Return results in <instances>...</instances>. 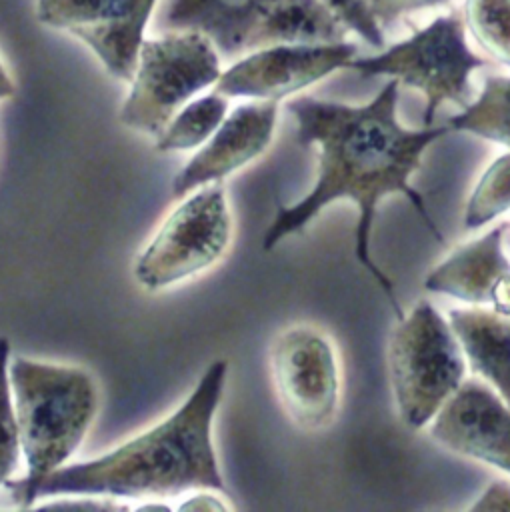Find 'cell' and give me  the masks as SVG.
<instances>
[{
	"mask_svg": "<svg viewBox=\"0 0 510 512\" xmlns=\"http://www.w3.org/2000/svg\"><path fill=\"white\" fill-rule=\"evenodd\" d=\"M400 82L390 78L366 104H342L312 96L292 98L288 110L296 120V142L316 144L318 178L312 190L290 206H278L262 234V250H272L286 236L304 230L328 204L350 200L358 210L354 228V256L388 298L392 312H404L396 300L394 284L370 256V234L376 206L382 198L402 194L432 236L442 242L422 194L410 184L424 150L448 134V126L404 128L398 122Z\"/></svg>",
	"mask_w": 510,
	"mask_h": 512,
	"instance_id": "1",
	"label": "cell"
},
{
	"mask_svg": "<svg viewBox=\"0 0 510 512\" xmlns=\"http://www.w3.org/2000/svg\"><path fill=\"white\" fill-rule=\"evenodd\" d=\"M228 374L214 360L184 404L166 420L94 460L62 466L38 498H168L190 490L226 492L212 444V420Z\"/></svg>",
	"mask_w": 510,
	"mask_h": 512,
	"instance_id": "2",
	"label": "cell"
},
{
	"mask_svg": "<svg viewBox=\"0 0 510 512\" xmlns=\"http://www.w3.org/2000/svg\"><path fill=\"white\" fill-rule=\"evenodd\" d=\"M8 378L26 474L6 486L12 500L26 508L38 500L42 482L82 444L98 410V392L86 370L24 356L8 364Z\"/></svg>",
	"mask_w": 510,
	"mask_h": 512,
	"instance_id": "3",
	"label": "cell"
},
{
	"mask_svg": "<svg viewBox=\"0 0 510 512\" xmlns=\"http://www.w3.org/2000/svg\"><path fill=\"white\" fill-rule=\"evenodd\" d=\"M388 368L398 414L412 430L426 426L464 382L462 348L428 300L398 318L388 342Z\"/></svg>",
	"mask_w": 510,
	"mask_h": 512,
	"instance_id": "4",
	"label": "cell"
},
{
	"mask_svg": "<svg viewBox=\"0 0 510 512\" xmlns=\"http://www.w3.org/2000/svg\"><path fill=\"white\" fill-rule=\"evenodd\" d=\"M484 64L466 40L462 14L450 12L374 56H356L348 68L360 76H388L418 90L426 98L424 126H430L440 106L464 108L470 102V76Z\"/></svg>",
	"mask_w": 510,
	"mask_h": 512,
	"instance_id": "5",
	"label": "cell"
},
{
	"mask_svg": "<svg viewBox=\"0 0 510 512\" xmlns=\"http://www.w3.org/2000/svg\"><path fill=\"white\" fill-rule=\"evenodd\" d=\"M220 72V52L202 32L172 30L144 38L120 122L158 136L188 100L216 84Z\"/></svg>",
	"mask_w": 510,
	"mask_h": 512,
	"instance_id": "6",
	"label": "cell"
},
{
	"mask_svg": "<svg viewBox=\"0 0 510 512\" xmlns=\"http://www.w3.org/2000/svg\"><path fill=\"white\" fill-rule=\"evenodd\" d=\"M190 194L158 228L138 256L134 276L140 286L160 290L212 266L226 252L232 218L220 182Z\"/></svg>",
	"mask_w": 510,
	"mask_h": 512,
	"instance_id": "7",
	"label": "cell"
},
{
	"mask_svg": "<svg viewBox=\"0 0 510 512\" xmlns=\"http://www.w3.org/2000/svg\"><path fill=\"white\" fill-rule=\"evenodd\" d=\"M270 370L284 410L300 428L318 430L332 422L340 376L326 334L304 324L282 330L270 348Z\"/></svg>",
	"mask_w": 510,
	"mask_h": 512,
	"instance_id": "8",
	"label": "cell"
},
{
	"mask_svg": "<svg viewBox=\"0 0 510 512\" xmlns=\"http://www.w3.org/2000/svg\"><path fill=\"white\" fill-rule=\"evenodd\" d=\"M158 0H36V18L84 42L108 74L130 82Z\"/></svg>",
	"mask_w": 510,
	"mask_h": 512,
	"instance_id": "9",
	"label": "cell"
},
{
	"mask_svg": "<svg viewBox=\"0 0 510 512\" xmlns=\"http://www.w3.org/2000/svg\"><path fill=\"white\" fill-rule=\"evenodd\" d=\"M358 56V46L342 42L270 44L252 50L222 70L214 90L226 98L280 100L330 76Z\"/></svg>",
	"mask_w": 510,
	"mask_h": 512,
	"instance_id": "10",
	"label": "cell"
},
{
	"mask_svg": "<svg viewBox=\"0 0 510 512\" xmlns=\"http://www.w3.org/2000/svg\"><path fill=\"white\" fill-rule=\"evenodd\" d=\"M430 422V436L450 452L510 474V406L492 388L464 380Z\"/></svg>",
	"mask_w": 510,
	"mask_h": 512,
	"instance_id": "11",
	"label": "cell"
},
{
	"mask_svg": "<svg viewBox=\"0 0 510 512\" xmlns=\"http://www.w3.org/2000/svg\"><path fill=\"white\" fill-rule=\"evenodd\" d=\"M276 120V100H252L236 106L174 176L172 196L182 198L204 184L220 182L258 158L272 142Z\"/></svg>",
	"mask_w": 510,
	"mask_h": 512,
	"instance_id": "12",
	"label": "cell"
},
{
	"mask_svg": "<svg viewBox=\"0 0 510 512\" xmlns=\"http://www.w3.org/2000/svg\"><path fill=\"white\" fill-rule=\"evenodd\" d=\"M156 30H196L208 36L220 56L252 50L254 32L268 10L266 0H158Z\"/></svg>",
	"mask_w": 510,
	"mask_h": 512,
	"instance_id": "13",
	"label": "cell"
},
{
	"mask_svg": "<svg viewBox=\"0 0 510 512\" xmlns=\"http://www.w3.org/2000/svg\"><path fill=\"white\" fill-rule=\"evenodd\" d=\"M506 230V224H498L478 240L456 248L430 270L424 288L466 304L490 306L496 288L510 276V258L504 252Z\"/></svg>",
	"mask_w": 510,
	"mask_h": 512,
	"instance_id": "14",
	"label": "cell"
},
{
	"mask_svg": "<svg viewBox=\"0 0 510 512\" xmlns=\"http://www.w3.org/2000/svg\"><path fill=\"white\" fill-rule=\"evenodd\" d=\"M448 324L472 370L490 382L510 406V318L488 306L472 304L452 308Z\"/></svg>",
	"mask_w": 510,
	"mask_h": 512,
	"instance_id": "15",
	"label": "cell"
},
{
	"mask_svg": "<svg viewBox=\"0 0 510 512\" xmlns=\"http://www.w3.org/2000/svg\"><path fill=\"white\" fill-rule=\"evenodd\" d=\"M348 30L322 0H278L262 16L252 50L270 44L342 42Z\"/></svg>",
	"mask_w": 510,
	"mask_h": 512,
	"instance_id": "16",
	"label": "cell"
},
{
	"mask_svg": "<svg viewBox=\"0 0 510 512\" xmlns=\"http://www.w3.org/2000/svg\"><path fill=\"white\" fill-rule=\"evenodd\" d=\"M446 126L510 148V76H488L476 100L460 108Z\"/></svg>",
	"mask_w": 510,
	"mask_h": 512,
	"instance_id": "17",
	"label": "cell"
},
{
	"mask_svg": "<svg viewBox=\"0 0 510 512\" xmlns=\"http://www.w3.org/2000/svg\"><path fill=\"white\" fill-rule=\"evenodd\" d=\"M228 114V98L210 92L188 100L156 136L158 152H182L202 146Z\"/></svg>",
	"mask_w": 510,
	"mask_h": 512,
	"instance_id": "18",
	"label": "cell"
},
{
	"mask_svg": "<svg viewBox=\"0 0 510 512\" xmlns=\"http://www.w3.org/2000/svg\"><path fill=\"white\" fill-rule=\"evenodd\" d=\"M462 20L474 42L510 68V0H464Z\"/></svg>",
	"mask_w": 510,
	"mask_h": 512,
	"instance_id": "19",
	"label": "cell"
},
{
	"mask_svg": "<svg viewBox=\"0 0 510 512\" xmlns=\"http://www.w3.org/2000/svg\"><path fill=\"white\" fill-rule=\"evenodd\" d=\"M510 210V152L498 156L480 176L466 208L464 228L476 230Z\"/></svg>",
	"mask_w": 510,
	"mask_h": 512,
	"instance_id": "20",
	"label": "cell"
},
{
	"mask_svg": "<svg viewBox=\"0 0 510 512\" xmlns=\"http://www.w3.org/2000/svg\"><path fill=\"white\" fill-rule=\"evenodd\" d=\"M10 352V342L6 338H0V486L6 484L12 476L18 464V456L22 452L8 378Z\"/></svg>",
	"mask_w": 510,
	"mask_h": 512,
	"instance_id": "21",
	"label": "cell"
},
{
	"mask_svg": "<svg viewBox=\"0 0 510 512\" xmlns=\"http://www.w3.org/2000/svg\"><path fill=\"white\" fill-rule=\"evenodd\" d=\"M348 32L358 34L372 48H384V30L374 18L368 0H322Z\"/></svg>",
	"mask_w": 510,
	"mask_h": 512,
	"instance_id": "22",
	"label": "cell"
},
{
	"mask_svg": "<svg viewBox=\"0 0 510 512\" xmlns=\"http://www.w3.org/2000/svg\"><path fill=\"white\" fill-rule=\"evenodd\" d=\"M444 2L448 0H368V6L382 30H386L388 26H394L396 22L414 12L434 8Z\"/></svg>",
	"mask_w": 510,
	"mask_h": 512,
	"instance_id": "23",
	"label": "cell"
},
{
	"mask_svg": "<svg viewBox=\"0 0 510 512\" xmlns=\"http://www.w3.org/2000/svg\"><path fill=\"white\" fill-rule=\"evenodd\" d=\"M470 510L474 512H486V510H510V482L496 480L492 482L474 504H470Z\"/></svg>",
	"mask_w": 510,
	"mask_h": 512,
	"instance_id": "24",
	"label": "cell"
},
{
	"mask_svg": "<svg viewBox=\"0 0 510 512\" xmlns=\"http://www.w3.org/2000/svg\"><path fill=\"white\" fill-rule=\"evenodd\" d=\"M178 508L180 510H226L228 506L222 500H218L216 496H212V494L198 492V494L190 496L188 500H184Z\"/></svg>",
	"mask_w": 510,
	"mask_h": 512,
	"instance_id": "25",
	"label": "cell"
},
{
	"mask_svg": "<svg viewBox=\"0 0 510 512\" xmlns=\"http://www.w3.org/2000/svg\"><path fill=\"white\" fill-rule=\"evenodd\" d=\"M14 92H16V86H14L10 74L6 72V68L0 62V100L14 96Z\"/></svg>",
	"mask_w": 510,
	"mask_h": 512,
	"instance_id": "26",
	"label": "cell"
}]
</instances>
